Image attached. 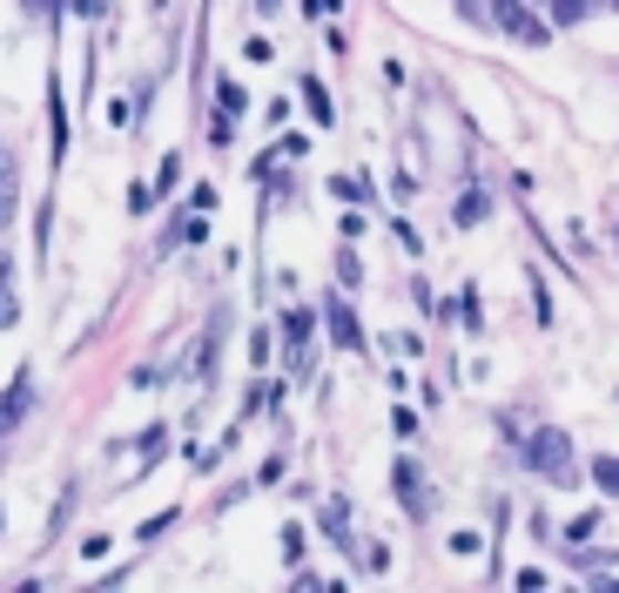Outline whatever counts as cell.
<instances>
[{"label": "cell", "mask_w": 619, "mask_h": 593, "mask_svg": "<svg viewBox=\"0 0 619 593\" xmlns=\"http://www.w3.org/2000/svg\"><path fill=\"white\" fill-rule=\"evenodd\" d=\"M216 102H223V115H243V102H249L243 81H216Z\"/></svg>", "instance_id": "cell-15"}, {"label": "cell", "mask_w": 619, "mask_h": 593, "mask_svg": "<svg viewBox=\"0 0 619 593\" xmlns=\"http://www.w3.org/2000/svg\"><path fill=\"white\" fill-rule=\"evenodd\" d=\"M135 452H142V459H155V466H162V459H168V426H148V432H142V439H135Z\"/></svg>", "instance_id": "cell-11"}, {"label": "cell", "mask_w": 619, "mask_h": 593, "mask_svg": "<svg viewBox=\"0 0 619 593\" xmlns=\"http://www.w3.org/2000/svg\"><path fill=\"white\" fill-rule=\"evenodd\" d=\"M14 324H21V297L0 284V330H14Z\"/></svg>", "instance_id": "cell-17"}, {"label": "cell", "mask_w": 619, "mask_h": 593, "mask_svg": "<svg viewBox=\"0 0 619 593\" xmlns=\"http://www.w3.org/2000/svg\"><path fill=\"white\" fill-rule=\"evenodd\" d=\"M343 520H350V513H343V499H330V505H323V533H330L343 553H358V540H350V526H343Z\"/></svg>", "instance_id": "cell-10"}, {"label": "cell", "mask_w": 619, "mask_h": 593, "mask_svg": "<svg viewBox=\"0 0 619 593\" xmlns=\"http://www.w3.org/2000/svg\"><path fill=\"white\" fill-rule=\"evenodd\" d=\"M337 284H343V290H358V284H364V264H358V249H337Z\"/></svg>", "instance_id": "cell-12"}, {"label": "cell", "mask_w": 619, "mask_h": 593, "mask_svg": "<svg viewBox=\"0 0 619 593\" xmlns=\"http://www.w3.org/2000/svg\"><path fill=\"white\" fill-rule=\"evenodd\" d=\"M492 21H498L505 41H525V48H546V41H553V28L525 8V0H492Z\"/></svg>", "instance_id": "cell-2"}, {"label": "cell", "mask_w": 619, "mask_h": 593, "mask_svg": "<svg viewBox=\"0 0 619 593\" xmlns=\"http://www.w3.org/2000/svg\"><path fill=\"white\" fill-rule=\"evenodd\" d=\"M249 365H256V371L270 365V330H256V337H249Z\"/></svg>", "instance_id": "cell-19"}, {"label": "cell", "mask_w": 619, "mask_h": 593, "mask_svg": "<svg viewBox=\"0 0 619 593\" xmlns=\"http://www.w3.org/2000/svg\"><path fill=\"white\" fill-rule=\"evenodd\" d=\"M612 236H619V229H612Z\"/></svg>", "instance_id": "cell-26"}, {"label": "cell", "mask_w": 619, "mask_h": 593, "mask_svg": "<svg viewBox=\"0 0 619 593\" xmlns=\"http://www.w3.org/2000/svg\"><path fill=\"white\" fill-rule=\"evenodd\" d=\"M586 8H592V0H553V21H559V28H579Z\"/></svg>", "instance_id": "cell-14"}, {"label": "cell", "mask_w": 619, "mask_h": 593, "mask_svg": "<svg viewBox=\"0 0 619 593\" xmlns=\"http://www.w3.org/2000/svg\"><path fill=\"white\" fill-rule=\"evenodd\" d=\"M458 324H465V330H478V290H465V297H458Z\"/></svg>", "instance_id": "cell-20"}, {"label": "cell", "mask_w": 619, "mask_h": 593, "mask_svg": "<svg viewBox=\"0 0 619 593\" xmlns=\"http://www.w3.org/2000/svg\"><path fill=\"white\" fill-rule=\"evenodd\" d=\"M323 317H330L337 351H364V324H358V310H350L343 297H323Z\"/></svg>", "instance_id": "cell-5"}, {"label": "cell", "mask_w": 619, "mask_h": 593, "mask_svg": "<svg viewBox=\"0 0 619 593\" xmlns=\"http://www.w3.org/2000/svg\"><path fill=\"white\" fill-rule=\"evenodd\" d=\"M256 8H262V14H277V0H256Z\"/></svg>", "instance_id": "cell-24"}, {"label": "cell", "mask_w": 619, "mask_h": 593, "mask_svg": "<svg viewBox=\"0 0 619 593\" xmlns=\"http://www.w3.org/2000/svg\"><path fill=\"white\" fill-rule=\"evenodd\" d=\"M592 485H599V492H619V459H612V452L592 459Z\"/></svg>", "instance_id": "cell-13"}, {"label": "cell", "mask_w": 619, "mask_h": 593, "mask_svg": "<svg viewBox=\"0 0 619 593\" xmlns=\"http://www.w3.org/2000/svg\"><path fill=\"white\" fill-rule=\"evenodd\" d=\"M391 426H398V439H411V432H417V411H411V405H398V411H391Z\"/></svg>", "instance_id": "cell-21"}, {"label": "cell", "mask_w": 619, "mask_h": 593, "mask_svg": "<svg viewBox=\"0 0 619 593\" xmlns=\"http://www.w3.org/2000/svg\"><path fill=\"white\" fill-rule=\"evenodd\" d=\"M310 324H317L310 304H290V310H283V337H290V358H297V365L310 358Z\"/></svg>", "instance_id": "cell-6"}, {"label": "cell", "mask_w": 619, "mask_h": 593, "mask_svg": "<svg viewBox=\"0 0 619 593\" xmlns=\"http://www.w3.org/2000/svg\"><path fill=\"white\" fill-rule=\"evenodd\" d=\"M297 89H303V109L317 115V129H330V122H337V109H330V95H323V81H317V74H303Z\"/></svg>", "instance_id": "cell-9"}, {"label": "cell", "mask_w": 619, "mask_h": 593, "mask_svg": "<svg viewBox=\"0 0 619 593\" xmlns=\"http://www.w3.org/2000/svg\"><path fill=\"white\" fill-rule=\"evenodd\" d=\"M330 196H343V203H364V183H358V176H337V183H330Z\"/></svg>", "instance_id": "cell-18"}, {"label": "cell", "mask_w": 619, "mask_h": 593, "mask_svg": "<svg viewBox=\"0 0 619 593\" xmlns=\"http://www.w3.org/2000/svg\"><path fill=\"white\" fill-rule=\"evenodd\" d=\"M592 533H599V513H579V520H572V526H566V546H586V540H592Z\"/></svg>", "instance_id": "cell-16"}, {"label": "cell", "mask_w": 619, "mask_h": 593, "mask_svg": "<svg viewBox=\"0 0 619 593\" xmlns=\"http://www.w3.org/2000/svg\"><path fill=\"white\" fill-rule=\"evenodd\" d=\"M525 466H533L539 479H553V485H572V479H579L572 432H559V426H539L533 439H525Z\"/></svg>", "instance_id": "cell-1"}, {"label": "cell", "mask_w": 619, "mask_h": 593, "mask_svg": "<svg viewBox=\"0 0 619 593\" xmlns=\"http://www.w3.org/2000/svg\"><path fill=\"white\" fill-rule=\"evenodd\" d=\"M612 8H619V0H612Z\"/></svg>", "instance_id": "cell-25"}, {"label": "cell", "mask_w": 619, "mask_h": 593, "mask_svg": "<svg viewBox=\"0 0 619 593\" xmlns=\"http://www.w3.org/2000/svg\"><path fill=\"white\" fill-rule=\"evenodd\" d=\"M21 8H28V14H48V28L61 21V0H21Z\"/></svg>", "instance_id": "cell-22"}, {"label": "cell", "mask_w": 619, "mask_h": 593, "mask_svg": "<svg viewBox=\"0 0 619 593\" xmlns=\"http://www.w3.org/2000/svg\"><path fill=\"white\" fill-rule=\"evenodd\" d=\"M391 485H398V499H404V513H411V520H424V513H431V485H424V472H417L411 459H398V466H391Z\"/></svg>", "instance_id": "cell-4"}, {"label": "cell", "mask_w": 619, "mask_h": 593, "mask_svg": "<svg viewBox=\"0 0 619 593\" xmlns=\"http://www.w3.org/2000/svg\"><path fill=\"white\" fill-rule=\"evenodd\" d=\"M28 405H34V371L21 365V371H14V385L0 391V439H8V432H21V426H28Z\"/></svg>", "instance_id": "cell-3"}, {"label": "cell", "mask_w": 619, "mask_h": 593, "mask_svg": "<svg viewBox=\"0 0 619 593\" xmlns=\"http://www.w3.org/2000/svg\"><path fill=\"white\" fill-rule=\"evenodd\" d=\"M458 14H465V21H485V8H478V0H458Z\"/></svg>", "instance_id": "cell-23"}, {"label": "cell", "mask_w": 619, "mask_h": 593, "mask_svg": "<svg viewBox=\"0 0 619 593\" xmlns=\"http://www.w3.org/2000/svg\"><path fill=\"white\" fill-rule=\"evenodd\" d=\"M14 209H21V176H14V155L0 149V223H14Z\"/></svg>", "instance_id": "cell-7"}, {"label": "cell", "mask_w": 619, "mask_h": 593, "mask_svg": "<svg viewBox=\"0 0 619 593\" xmlns=\"http://www.w3.org/2000/svg\"><path fill=\"white\" fill-rule=\"evenodd\" d=\"M485 216H492V196H485V190H465V196H458V209H452V223H458V229H478Z\"/></svg>", "instance_id": "cell-8"}]
</instances>
